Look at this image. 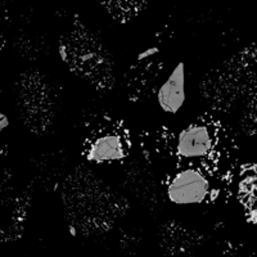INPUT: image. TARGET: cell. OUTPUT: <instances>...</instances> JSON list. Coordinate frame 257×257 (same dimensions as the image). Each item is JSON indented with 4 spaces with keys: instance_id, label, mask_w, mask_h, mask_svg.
<instances>
[{
    "instance_id": "6da1fadb",
    "label": "cell",
    "mask_w": 257,
    "mask_h": 257,
    "mask_svg": "<svg viewBox=\"0 0 257 257\" xmlns=\"http://www.w3.org/2000/svg\"><path fill=\"white\" fill-rule=\"evenodd\" d=\"M176 160L235 181L240 166L237 135L216 114H201L176 135Z\"/></svg>"
},
{
    "instance_id": "7a4b0ae2",
    "label": "cell",
    "mask_w": 257,
    "mask_h": 257,
    "mask_svg": "<svg viewBox=\"0 0 257 257\" xmlns=\"http://www.w3.org/2000/svg\"><path fill=\"white\" fill-rule=\"evenodd\" d=\"M170 202L175 205H215L228 202L235 192V181L213 175L194 165L176 164L162 176Z\"/></svg>"
},
{
    "instance_id": "3957f363",
    "label": "cell",
    "mask_w": 257,
    "mask_h": 257,
    "mask_svg": "<svg viewBox=\"0 0 257 257\" xmlns=\"http://www.w3.org/2000/svg\"><path fill=\"white\" fill-rule=\"evenodd\" d=\"M134 149L132 130L121 118L95 113L84 125L81 156L91 164H114L127 158Z\"/></svg>"
},
{
    "instance_id": "277c9868",
    "label": "cell",
    "mask_w": 257,
    "mask_h": 257,
    "mask_svg": "<svg viewBox=\"0 0 257 257\" xmlns=\"http://www.w3.org/2000/svg\"><path fill=\"white\" fill-rule=\"evenodd\" d=\"M137 142L147 164L157 170L162 176L178 164L176 135L167 126L143 128L138 134Z\"/></svg>"
},
{
    "instance_id": "5b68a950",
    "label": "cell",
    "mask_w": 257,
    "mask_h": 257,
    "mask_svg": "<svg viewBox=\"0 0 257 257\" xmlns=\"http://www.w3.org/2000/svg\"><path fill=\"white\" fill-rule=\"evenodd\" d=\"M157 100L166 113L174 114L183 107L185 100V68L183 62L174 68L166 81L160 86Z\"/></svg>"
},
{
    "instance_id": "8992f818",
    "label": "cell",
    "mask_w": 257,
    "mask_h": 257,
    "mask_svg": "<svg viewBox=\"0 0 257 257\" xmlns=\"http://www.w3.org/2000/svg\"><path fill=\"white\" fill-rule=\"evenodd\" d=\"M257 171L254 164H243L235 178V194L244 207L247 221L256 224Z\"/></svg>"
}]
</instances>
